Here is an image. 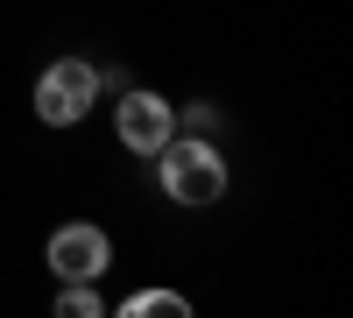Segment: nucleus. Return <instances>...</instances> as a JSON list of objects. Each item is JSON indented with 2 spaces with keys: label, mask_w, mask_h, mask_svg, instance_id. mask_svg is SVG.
Here are the masks:
<instances>
[{
  "label": "nucleus",
  "mask_w": 353,
  "mask_h": 318,
  "mask_svg": "<svg viewBox=\"0 0 353 318\" xmlns=\"http://www.w3.org/2000/svg\"><path fill=\"white\" fill-rule=\"evenodd\" d=\"M156 184H163L170 206L205 212V206H219V198H226V156H219L205 135H184V141L170 135L163 149H156Z\"/></svg>",
  "instance_id": "nucleus-1"
},
{
  "label": "nucleus",
  "mask_w": 353,
  "mask_h": 318,
  "mask_svg": "<svg viewBox=\"0 0 353 318\" xmlns=\"http://www.w3.org/2000/svg\"><path fill=\"white\" fill-rule=\"evenodd\" d=\"M92 99H99V71L85 64V57H57V64L36 78V121H43V128H71V121H85V113H92Z\"/></svg>",
  "instance_id": "nucleus-2"
},
{
  "label": "nucleus",
  "mask_w": 353,
  "mask_h": 318,
  "mask_svg": "<svg viewBox=\"0 0 353 318\" xmlns=\"http://www.w3.org/2000/svg\"><path fill=\"white\" fill-rule=\"evenodd\" d=\"M113 128H121V141H128L134 156H156L163 141L176 135V106L163 92H149V85H128V92H121V121H113Z\"/></svg>",
  "instance_id": "nucleus-3"
},
{
  "label": "nucleus",
  "mask_w": 353,
  "mask_h": 318,
  "mask_svg": "<svg viewBox=\"0 0 353 318\" xmlns=\"http://www.w3.org/2000/svg\"><path fill=\"white\" fill-rule=\"evenodd\" d=\"M106 262H113V241L99 234V226L78 219V226H57V234H50V269L64 283H99Z\"/></svg>",
  "instance_id": "nucleus-4"
},
{
  "label": "nucleus",
  "mask_w": 353,
  "mask_h": 318,
  "mask_svg": "<svg viewBox=\"0 0 353 318\" xmlns=\"http://www.w3.org/2000/svg\"><path fill=\"white\" fill-rule=\"evenodd\" d=\"M128 318H191V297H176V290H134Z\"/></svg>",
  "instance_id": "nucleus-5"
},
{
  "label": "nucleus",
  "mask_w": 353,
  "mask_h": 318,
  "mask_svg": "<svg viewBox=\"0 0 353 318\" xmlns=\"http://www.w3.org/2000/svg\"><path fill=\"white\" fill-rule=\"evenodd\" d=\"M57 311H64V318H99L106 304H99V290H92V283H64V297H57Z\"/></svg>",
  "instance_id": "nucleus-6"
},
{
  "label": "nucleus",
  "mask_w": 353,
  "mask_h": 318,
  "mask_svg": "<svg viewBox=\"0 0 353 318\" xmlns=\"http://www.w3.org/2000/svg\"><path fill=\"white\" fill-rule=\"evenodd\" d=\"M184 128H191V135H212V128H219V113H212V106H191V113H184Z\"/></svg>",
  "instance_id": "nucleus-7"
}]
</instances>
